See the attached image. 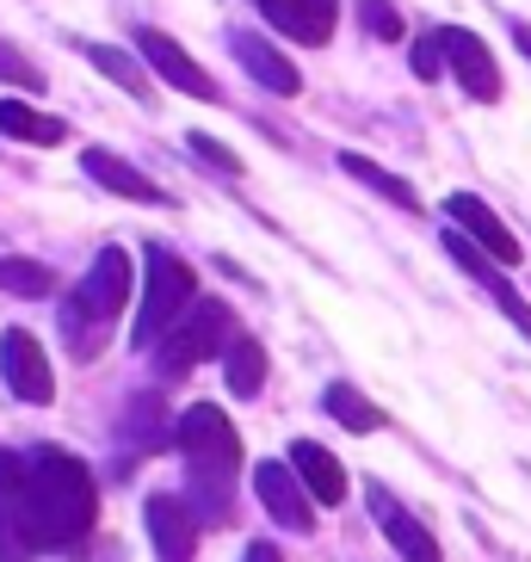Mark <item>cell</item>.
Masks as SVG:
<instances>
[{
  "label": "cell",
  "instance_id": "6da1fadb",
  "mask_svg": "<svg viewBox=\"0 0 531 562\" xmlns=\"http://www.w3.org/2000/svg\"><path fill=\"white\" fill-rule=\"evenodd\" d=\"M93 513H100V495H93V476H87L81 458L44 446L32 458V488H25V526H32L37 550H68L93 531Z\"/></svg>",
  "mask_w": 531,
  "mask_h": 562
},
{
  "label": "cell",
  "instance_id": "7a4b0ae2",
  "mask_svg": "<svg viewBox=\"0 0 531 562\" xmlns=\"http://www.w3.org/2000/svg\"><path fill=\"white\" fill-rule=\"evenodd\" d=\"M180 458H185V501L199 507L204 526L229 519V495H235V470H241V439H235L229 414L199 402L180 414Z\"/></svg>",
  "mask_w": 531,
  "mask_h": 562
},
{
  "label": "cell",
  "instance_id": "3957f363",
  "mask_svg": "<svg viewBox=\"0 0 531 562\" xmlns=\"http://www.w3.org/2000/svg\"><path fill=\"white\" fill-rule=\"evenodd\" d=\"M131 279H136V266L124 248H100V260L87 266V279L75 284V297L63 303V334L75 340V359H93L100 352V328H112L117 310L131 303Z\"/></svg>",
  "mask_w": 531,
  "mask_h": 562
},
{
  "label": "cell",
  "instance_id": "277c9868",
  "mask_svg": "<svg viewBox=\"0 0 531 562\" xmlns=\"http://www.w3.org/2000/svg\"><path fill=\"white\" fill-rule=\"evenodd\" d=\"M143 266H149V284H143V310H136L131 340H136V347H161V334L173 328L192 303H199V297H192L199 279H192V266H185L180 254H167L161 241L143 248Z\"/></svg>",
  "mask_w": 531,
  "mask_h": 562
},
{
  "label": "cell",
  "instance_id": "5b68a950",
  "mask_svg": "<svg viewBox=\"0 0 531 562\" xmlns=\"http://www.w3.org/2000/svg\"><path fill=\"white\" fill-rule=\"evenodd\" d=\"M229 334H235L229 303H216V297L192 303V310L161 334V347H155V371H161V378H180V371H192V364L216 359L223 347H235Z\"/></svg>",
  "mask_w": 531,
  "mask_h": 562
},
{
  "label": "cell",
  "instance_id": "8992f818",
  "mask_svg": "<svg viewBox=\"0 0 531 562\" xmlns=\"http://www.w3.org/2000/svg\"><path fill=\"white\" fill-rule=\"evenodd\" d=\"M445 254H451V260H457V266H464V279H476L482 291L495 297V310L507 315V322H513V328H519V334H526V340H531V303H526V297H519V291H513V279L500 272V260H488V254H482V248H476V241H470L464 229H445Z\"/></svg>",
  "mask_w": 531,
  "mask_h": 562
},
{
  "label": "cell",
  "instance_id": "52a82bcc",
  "mask_svg": "<svg viewBox=\"0 0 531 562\" xmlns=\"http://www.w3.org/2000/svg\"><path fill=\"white\" fill-rule=\"evenodd\" d=\"M25 488H32V458L0 451V562L37 557L32 526H25Z\"/></svg>",
  "mask_w": 531,
  "mask_h": 562
},
{
  "label": "cell",
  "instance_id": "ba28073f",
  "mask_svg": "<svg viewBox=\"0 0 531 562\" xmlns=\"http://www.w3.org/2000/svg\"><path fill=\"white\" fill-rule=\"evenodd\" d=\"M439 37H445V68H451V81L464 87L470 100L495 105V100H500V63H495V50H488L476 32H464V25H439Z\"/></svg>",
  "mask_w": 531,
  "mask_h": 562
},
{
  "label": "cell",
  "instance_id": "9c48e42d",
  "mask_svg": "<svg viewBox=\"0 0 531 562\" xmlns=\"http://www.w3.org/2000/svg\"><path fill=\"white\" fill-rule=\"evenodd\" d=\"M0 378H7V390H13L19 402H32V408H44V402L56 396L50 359H44V347H37L25 328L0 334Z\"/></svg>",
  "mask_w": 531,
  "mask_h": 562
},
{
  "label": "cell",
  "instance_id": "30bf717a",
  "mask_svg": "<svg viewBox=\"0 0 531 562\" xmlns=\"http://www.w3.org/2000/svg\"><path fill=\"white\" fill-rule=\"evenodd\" d=\"M136 56H143V63H149L167 87H173V93H185V100H216V81L180 50V37H167V32H155V25H143V32H136Z\"/></svg>",
  "mask_w": 531,
  "mask_h": 562
},
{
  "label": "cell",
  "instance_id": "8fae6325",
  "mask_svg": "<svg viewBox=\"0 0 531 562\" xmlns=\"http://www.w3.org/2000/svg\"><path fill=\"white\" fill-rule=\"evenodd\" d=\"M445 216H451V229H464L470 241L488 254V260H500V266H519V260H526V254H519V235L507 229V223H500V216L476 199V192H451V199H445Z\"/></svg>",
  "mask_w": 531,
  "mask_h": 562
},
{
  "label": "cell",
  "instance_id": "7c38bea8",
  "mask_svg": "<svg viewBox=\"0 0 531 562\" xmlns=\"http://www.w3.org/2000/svg\"><path fill=\"white\" fill-rule=\"evenodd\" d=\"M149 538H155V557L161 562H192V550H199V507L185 495H149Z\"/></svg>",
  "mask_w": 531,
  "mask_h": 562
},
{
  "label": "cell",
  "instance_id": "4fadbf2b",
  "mask_svg": "<svg viewBox=\"0 0 531 562\" xmlns=\"http://www.w3.org/2000/svg\"><path fill=\"white\" fill-rule=\"evenodd\" d=\"M253 488H260L266 513H272L284 531L316 526V501H309V488H303V476L291 470V463H260V470H253Z\"/></svg>",
  "mask_w": 531,
  "mask_h": 562
},
{
  "label": "cell",
  "instance_id": "5bb4252c",
  "mask_svg": "<svg viewBox=\"0 0 531 562\" xmlns=\"http://www.w3.org/2000/svg\"><path fill=\"white\" fill-rule=\"evenodd\" d=\"M266 13V25L272 32H284L291 44H328L334 37V19H340V0H253Z\"/></svg>",
  "mask_w": 531,
  "mask_h": 562
},
{
  "label": "cell",
  "instance_id": "9a60e30c",
  "mask_svg": "<svg viewBox=\"0 0 531 562\" xmlns=\"http://www.w3.org/2000/svg\"><path fill=\"white\" fill-rule=\"evenodd\" d=\"M229 50H235V63H241L253 81L266 87V93H279V100H297V93H303V75L284 63V56L272 50L260 32H235V37H229Z\"/></svg>",
  "mask_w": 531,
  "mask_h": 562
},
{
  "label": "cell",
  "instance_id": "2e32d148",
  "mask_svg": "<svg viewBox=\"0 0 531 562\" xmlns=\"http://www.w3.org/2000/svg\"><path fill=\"white\" fill-rule=\"evenodd\" d=\"M284 463L303 476V488H309L316 507H340V501H347V470H340V458H334L328 446H316V439H291V458Z\"/></svg>",
  "mask_w": 531,
  "mask_h": 562
},
{
  "label": "cell",
  "instance_id": "e0dca14e",
  "mask_svg": "<svg viewBox=\"0 0 531 562\" xmlns=\"http://www.w3.org/2000/svg\"><path fill=\"white\" fill-rule=\"evenodd\" d=\"M81 167H87V180L105 186V192H117V199H131V204H167L161 186H155L143 167H131L124 155H112V149H87Z\"/></svg>",
  "mask_w": 531,
  "mask_h": 562
},
{
  "label": "cell",
  "instance_id": "ac0fdd59",
  "mask_svg": "<svg viewBox=\"0 0 531 562\" xmlns=\"http://www.w3.org/2000/svg\"><path fill=\"white\" fill-rule=\"evenodd\" d=\"M365 495H371V513L383 519V531H389V544L402 550V562H439V538L420 526L415 513H402L396 501H389V488H383V482H371Z\"/></svg>",
  "mask_w": 531,
  "mask_h": 562
},
{
  "label": "cell",
  "instance_id": "d6986e66",
  "mask_svg": "<svg viewBox=\"0 0 531 562\" xmlns=\"http://www.w3.org/2000/svg\"><path fill=\"white\" fill-rule=\"evenodd\" d=\"M0 136H19V143H37V149H56L68 136L63 117L50 112H32V105H19V100H0Z\"/></svg>",
  "mask_w": 531,
  "mask_h": 562
},
{
  "label": "cell",
  "instance_id": "ffe728a7",
  "mask_svg": "<svg viewBox=\"0 0 531 562\" xmlns=\"http://www.w3.org/2000/svg\"><path fill=\"white\" fill-rule=\"evenodd\" d=\"M87 63L100 68L105 81H117V87H124L131 100H143V105L155 100V87H149V68L136 63L131 50H112V44H87Z\"/></svg>",
  "mask_w": 531,
  "mask_h": 562
},
{
  "label": "cell",
  "instance_id": "44dd1931",
  "mask_svg": "<svg viewBox=\"0 0 531 562\" xmlns=\"http://www.w3.org/2000/svg\"><path fill=\"white\" fill-rule=\"evenodd\" d=\"M340 167H347V173H352L359 186H371V192H383L389 204H402V211H420V192H415V186H408V180H396L389 167L365 161L359 149H340Z\"/></svg>",
  "mask_w": 531,
  "mask_h": 562
},
{
  "label": "cell",
  "instance_id": "7402d4cb",
  "mask_svg": "<svg viewBox=\"0 0 531 562\" xmlns=\"http://www.w3.org/2000/svg\"><path fill=\"white\" fill-rule=\"evenodd\" d=\"M223 378H229L235 396H253V390L266 383V347H260V340L235 334V347L223 352Z\"/></svg>",
  "mask_w": 531,
  "mask_h": 562
},
{
  "label": "cell",
  "instance_id": "603a6c76",
  "mask_svg": "<svg viewBox=\"0 0 531 562\" xmlns=\"http://www.w3.org/2000/svg\"><path fill=\"white\" fill-rule=\"evenodd\" d=\"M321 408H328L347 432H377V427H383V414L371 408V402L359 396L352 383H328V390H321Z\"/></svg>",
  "mask_w": 531,
  "mask_h": 562
},
{
  "label": "cell",
  "instance_id": "cb8c5ba5",
  "mask_svg": "<svg viewBox=\"0 0 531 562\" xmlns=\"http://www.w3.org/2000/svg\"><path fill=\"white\" fill-rule=\"evenodd\" d=\"M0 291H13V297H50L56 272L37 266V260H7V254H0Z\"/></svg>",
  "mask_w": 531,
  "mask_h": 562
},
{
  "label": "cell",
  "instance_id": "d4e9b609",
  "mask_svg": "<svg viewBox=\"0 0 531 562\" xmlns=\"http://www.w3.org/2000/svg\"><path fill=\"white\" fill-rule=\"evenodd\" d=\"M408 68H415V81H439V75H445V37H439V25H432L427 37H415Z\"/></svg>",
  "mask_w": 531,
  "mask_h": 562
},
{
  "label": "cell",
  "instance_id": "484cf974",
  "mask_svg": "<svg viewBox=\"0 0 531 562\" xmlns=\"http://www.w3.org/2000/svg\"><path fill=\"white\" fill-rule=\"evenodd\" d=\"M0 81H13L19 93H44V68L32 56H19L13 44H0Z\"/></svg>",
  "mask_w": 531,
  "mask_h": 562
},
{
  "label": "cell",
  "instance_id": "4316f807",
  "mask_svg": "<svg viewBox=\"0 0 531 562\" xmlns=\"http://www.w3.org/2000/svg\"><path fill=\"white\" fill-rule=\"evenodd\" d=\"M359 19H365L371 37H383V44H396V37L408 32V19L396 13V0H359Z\"/></svg>",
  "mask_w": 531,
  "mask_h": 562
},
{
  "label": "cell",
  "instance_id": "83f0119b",
  "mask_svg": "<svg viewBox=\"0 0 531 562\" xmlns=\"http://www.w3.org/2000/svg\"><path fill=\"white\" fill-rule=\"evenodd\" d=\"M185 143H192V155H199V161H211V167H223L229 180H241V155H235L229 143H216L211 131H192V136H185Z\"/></svg>",
  "mask_w": 531,
  "mask_h": 562
},
{
  "label": "cell",
  "instance_id": "f1b7e54d",
  "mask_svg": "<svg viewBox=\"0 0 531 562\" xmlns=\"http://www.w3.org/2000/svg\"><path fill=\"white\" fill-rule=\"evenodd\" d=\"M131 432L143 439V446H155V439H161V427H155V396H136L131 402Z\"/></svg>",
  "mask_w": 531,
  "mask_h": 562
},
{
  "label": "cell",
  "instance_id": "f546056e",
  "mask_svg": "<svg viewBox=\"0 0 531 562\" xmlns=\"http://www.w3.org/2000/svg\"><path fill=\"white\" fill-rule=\"evenodd\" d=\"M507 32H513V44H519V50L531 56V25H526V19H513V25H507Z\"/></svg>",
  "mask_w": 531,
  "mask_h": 562
},
{
  "label": "cell",
  "instance_id": "4dcf8cb0",
  "mask_svg": "<svg viewBox=\"0 0 531 562\" xmlns=\"http://www.w3.org/2000/svg\"><path fill=\"white\" fill-rule=\"evenodd\" d=\"M248 562H284V557H279L272 544H253V550H248Z\"/></svg>",
  "mask_w": 531,
  "mask_h": 562
}]
</instances>
